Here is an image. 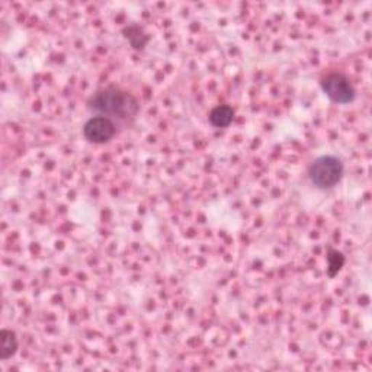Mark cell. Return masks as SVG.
I'll return each mask as SVG.
<instances>
[{"label":"cell","mask_w":372,"mask_h":372,"mask_svg":"<svg viewBox=\"0 0 372 372\" xmlns=\"http://www.w3.org/2000/svg\"><path fill=\"white\" fill-rule=\"evenodd\" d=\"M116 127L112 122V120L107 118V116H93L90 118L85 127H83V135L90 143L95 144H103L108 143L109 140L115 135Z\"/></svg>","instance_id":"277c9868"},{"label":"cell","mask_w":372,"mask_h":372,"mask_svg":"<svg viewBox=\"0 0 372 372\" xmlns=\"http://www.w3.org/2000/svg\"><path fill=\"white\" fill-rule=\"evenodd\" d=\"M343 176V163L334 156H321L308 168L310 181L320 189H330Z\"/></svg>","instance_id":"7a4b0ae2"},{"label":"cell","mask_w":372,"mask_h":372,"mask_svg":"<svg viewBox=\"0 0 372 372\" xmlns=\"http://www.w3.org/2000/svg\"><path fill=\"white\" fill-rule=\"evenodd\" d=\"M124 34H125V38L130 40L131 45L134 46V49H143V46L147 44L148 41V37L143 32L142 28H138L135 25H131L124 29Z\"/></svg>","instance_id":"52a82bcc"},{"label":"cell","mask_w":372,"mask_h":372,"mask_svg":"<svg viewBox=\"0 0 372 372\" xmlns=\"http://www.w3.org/2000/svg\"><path fill=\"white\" fill-rule=\"evenodd\" d=\"M235 120V111L228 105H218L209 112V122L215 128H226Z\"/></svg>","instance_id":"5b68a950"},{"label":"cell","mask_w":372,"mask_h":372,"mask_svg":"<svg viewBox=\"0 0 372 372\" xmlns=\"http://www.w3.org/2000/svg\"><path fill=\"white\" fill-rule=\"evenodd\" d=\"M18 351V339L15 332L3 329L0 332V358L3 360L14 356Z\"/></svg>","instance_id":"8992f818"},{"label":"cell","mask_w":372,"mask_h":372,"mask_svg":"<svg viewBox=\"0 0 372 372\" xmlns=\"http://www.w3.org/2000/svg\"><path fill=\"white\" fill-rule=\"evenodd\" d=\"M89 108L109 120L112 116V118H118L121 121H128L133 120L138 114L140 103L131 93L116 88H107L92 96Z\"/></svg>","instance_id":"6da1fadb"},{"label":"cell","mask_w":372,"mask_h":372,"mask_svg":"<svg viewBox=\"0 0 372 372\" xmlns=\"http://www.w3.org/2000/svg\"><path fill=\"white\" fill-rule=\"evenodd\" d=\"M328 261H329L328 274H329V276L333 278L334 275H337V272H339L342 269V266L345 265V256L337 250H330L329 256H328Z\"/></svg>","instance_id":"ba28073f"},{"label":"cell","mask_w":372,"mask_h":372,"mask_svg":"<svg viewBox=\"0 0 372 372\" xmlns=\"http://www.w3.org/2000/svg\"><path fill=\"white\" fill-rule=\"evenodd\" d=\"M321 89L334 103H351L355 101L356 92L349 79L341 73H330L321 79Z\"/></svg>","instance_id":"3957f363"}]
</instances>
